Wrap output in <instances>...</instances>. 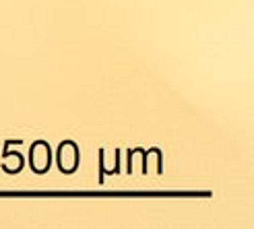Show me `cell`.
<instances>
[{
    "instance_id": "6da1fadb",
    "label": "cell",
    "mask_w": 254,
    "mask_h": 229,
    "mask_svg": "<svg viewBox=\"0 0 254 229\" xmlns=\"http://www.w3.org/2000/svg\"><path fill=\"white\" fill-rule=\"evenodd\" d=\"M56 163L62 173H74L79 168V149L74 143L64 141L56 151Z\"/></svg>"
},
{
    "instance_id": "7a4b0ae2",
    "label": "cell",
    "mask_w": 254,
    "mask_h": 229,
    "mask_svg": "<svg viewBox=\"0 0 254 229\" xmlns=\"http://www.w3.org/2000/svg\"><path fill=\"white\" fill-rule=\"evenodd\" d=\"M50 163H52V149H50L48 143L37 141L31 147L29 153V165L35 173H46L50 170Z\"/></svg>"
},
{
    "instance_id": "3957f363",
    "label": "cell",
    "mask_w": 254,
    "mask_h": 229,
    "mask_svg": "<svg viewBox=\"0 0 254 229\" xmlns=\"http://www.w3.org/2000/svg\"><path fill=\"white\" fill-rule=\"evenodd\" d=\"M25 165V159L19 151H10V149H4V155H2V170L6 173H19Z\"/></svg>"
},
{
    "instance_id": "277c9868",
    "label": "cell",
    "mask_w": 254,
    "mask_h": 229,
    "mask_svg": "<svg viewBox=\"0 0 254 229\" xmlns=\"http://www.w3.org/2000/svg\"><path fill=\"white\" fill-rule=\"evenodd\" d=\"M99 165L104 173H116L120 170V153L118 151H104L101 153Z\"/></svg>"
},
{
    "instance_id": "5b68a950",
    "label": "cell",
    "mask_w": 254,
    "mask_h": 229,
    "mask_svg": "<svg viewBox=\"0 0 254 229\" xmlns=\"http://www.w3.org/2000/svg\"><path fill=\"white\" fill-rule=\"evenodd\" d=\"M143 173H161V151L151 149L145 153Z\"/></svg>"
},
{
    "instance_id": "8992f818",
    "label": "cell",
    "mask_w": 254,
    "mask_h": 229,
    "mask_svg": "<svg viewBox=\"0 0 254 229\" xmlns=\"http://www.w3.org/2000/svg\"><path fill=\"white\" fill-rule=\"evenodd\" d=\"M143 161H145V151L134 149L128 153V170L130 172H143Z\"/></svg>"
}]
</instances>
